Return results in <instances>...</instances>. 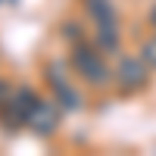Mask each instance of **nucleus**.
I'll return each mask as SVG.
<instances>
[{"mask_svg":"<svg viewBox=\"0 0 156 156\" xmlns=\"http://www.w3.org/2000/svg\"><path fill=\"white\" fill-rule=\"evenodd\" d=\"M59 119H62V106H59V103L37 97V103H34V109L28 115V122H25V128H31L34 134L47 137V134H53L56 128H59Z\"/></svg>","mask_w":156,"mask_h":156,"instance_id":"20e7f679","label":"nucleus"},{"mask_svg":"<svg viewBox=\"0 0 156 156\" xmlns=\"http://www.w3.org/2000/svg\"><path fill=\"white\" fill-rule=\"evenodd\" d=\"M81 3H84V12L94 19V25H100V22H119L115 19L112 0H81Z\"/></svg>","mask_w":156,"mask_h":156,"instance_id":"423d86ee","label":"nucleus"},{"mask_svg":"<svg viewBox=\"0 0 156 156\" xmlns=\"http://www.w3.org/2000/svg\"><path fill=\"white\" fill-rule=\"evenodd\" d=\"M112 81L119 84V94H137V90H144L147 81H150V66L144 56H122L119 66L112 72Z\"/></svg>","mask_w":156,"mask_h":156,"instance_id":"7ed1b4c3","label":"nucleus"},{"mask_svg":"<svg viewBox=\"0 0 156 156\" xmlns=\"http://www.w3.org/2000/svg\"><path fill=\"white\" fill-rule=\"evenodd\" d=\"M94 47L100 50V53H119V47H122V34H119V22H100L97 28H94Z\"/></svg>","mask_w":156,"mask_h":156,"instance_id":"39448f33","label":"nucleus"},{"mask_svg":"<svg viewBox=\"0 0 156 156\" xmlns=\"http://www.w3.org/2000/svg\"><path fill=\"white\" fill-rule=\"evenodd\" d=\"M150 25H153V28H156V6L150 9Z\"/></svg>","mask_w":156,"mask_h":156,"instance_id":"9d476101","label":"nucleus"},{"mask_svg":"<svg viewBox=\"0 0 156 156\" xmlns=\"http://www.w3.org/2000/svg\"><path fill=\"white\" fill-rule=\"evenodd\" d=\"M69 66H72V72L81 78V81H87L90 87H106V84L112 81V72L106 69V59H103V53H100L94 44H84V41L72 44Z\"/></svg>","mask_w":156,"mask_h":156,"instance_id":"f257e3e1","label":"nucleus"},{"mask_svg":"<svg viewBox=\"0 0 156 156\" xmlns=\"http://www.w3.org/2000/svg\"><path fill=\"white\" fill-rule=\"evenodd\" d=\"M140 56L147 59V66H150V69H156V34L147 37V41L140 44Z\"/></svg>","mask_w":156,"mask_h":156,"instance_id":"1a4fd4ad","label":"nucleus"},{"mask_svg":"<svg viewBox=\"0 0 156 156\" xmlns=\"http://www.w3.org/2000/svg\"><path fill=\"white\" fill-rule=\"evenodd\" d=\"M53 97H56V103H59L62 109H81V106H84V97H81V90H78L72 81H66V84L53 87Z\"/></svg>","mask_w":156,"mask_h":156,"instance_id":"0eeeda50","label":"nucleus"},{"mask_svg":"<svg viewBox=\"0 0 156 156\" xmlns=\"http://www.w3.org/2000/svg\"><path fill=\"white\" fill-rule=\"evenodd\" d=\"M34 103H37V94L28 87V84H19V87H12V94H9V100L0 106V125L3 128H19V125H25L28 122V115H31V109H34Z\"/></svg>","mask_w":156,"mask_h":156,"instance_id":"f03ea898","label":"nucleus"},{"mask_svg":"<svg viewBox=\"0 0 156 156\" xmlns=\"http://www.w3.org/2000/svg\"><path fill=\"white\" fill-rule=\"evenodd\" d=\"M59 34H62V41H66L69 47H72V44H78V41H84V37H81V25H78L75 19H62Z\"/></svg>","mask_w":156,"mask_h":156,"instance_id":"6e6552de","label":"nucleus"}]
</instances>
